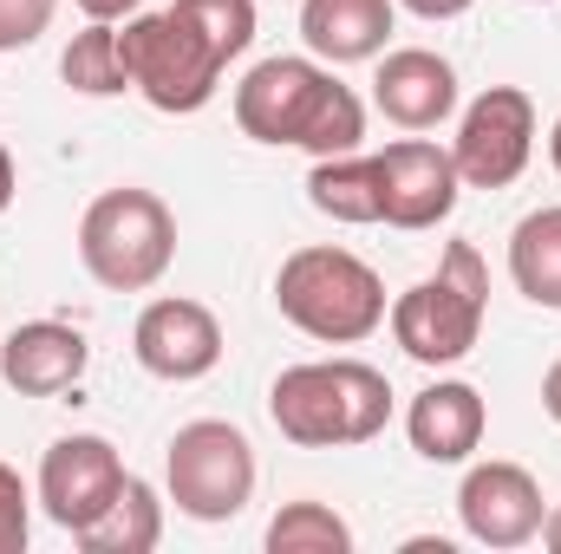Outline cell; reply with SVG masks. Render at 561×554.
Here are the masks:
<instances>
[{"mask_svg": "<svg viewBox=\"0 0 561 554\" xmlns=\"http://www.w3.org/2000/svg\"><path fill=\"white\" fill-rule=\"evenodd\" d=\"M373 105L399 131H437L457 112V66L444 53H431V46L379 53V66H373Z\"/></svg>", "mask_w": 561, "mask_h": 554, "instance_id": "13", "label": "cell"}, {"mask_svg": "<svg viewBox=\"0 0 561 554\" xmlns=\"http://www.w3.org/2000/svg\"><path fill=\"white\" fill-rule=\"evenodd\" d=\"M457 522L477 549H529L549 522L542 509V483L523 470V463H470L463 483H457Z\"/></svg>", "mask_w": 561, "mask_h": 554, "instance_id": "10", "label": "cell"}, {"mask_svg": "<svg viewBox=\"0 0 561 554\" xmlns=\"http://www.w3.org/2000/svg\"><path fill=\"white\" fill-rule=\"evenodd\" d=\"M59 79L79 99H118V92H131L125 46H118V20H85L66 39V53H59Z\"/></svg>", "mask_w": 561, "mask_h": 554, "instance_id": "20", "label": "cell"}, {"mask_svg": "<svg viewBox=\"0 0 561 554\" xmlns=\"http://www.w3.org/2000/svg\"><path fill=\"white\" fill-rule=\"evenodd\" d=\"M549 163L561 170V118H556V131H549Z\"/></svg>", "mask_w": 561, "mask_h": 554, "instance_id": "30", "label": "cell"}, {"mask_svg": "<svg viewBox=\"0 0 561 554\" xmlns=\"http://www.w3.org/2000/svg\"><path fill=\"white\" fill-rule=\"evenodd\" d=\"M33 489L20 483V470L13 463H0V554H26L33 542Z\"/></svg>", "mask_w": 561, "mask_h": 554, "instance_id": "23", "label": "cell"}, {"mask_svg": "<svg viewBox=\"0 0 561 554\" xmlns=\"http://www.w3.org/2000/svg\"><path fill=\"white\" fill-rule=\"evenodd\" d=\"M85 366H92V346L66 320H26L0 339V379L20 399H59L85 379Z\"/></svg>", "mask_w": 561, "mask_h": 554, "instance_id": "14", "label": "cell"}, {"mask_svg": "<svg viewBox=\"0 0 561 554\" xmlns=\"http://www.w3.org/2000/svg\"><path fill=\"white\" fill-rule=\"evenodd\" d=\"M529 7H549V0H529Z\"/></svg>", "mask_w": 561, "mask_h": 554, "instance_id": "31", "label": "cell"}, {"mask_svg": "<svg viewBox=\"0 0 561 554\" xmlns=\"http://www.w3.org/2000/svg\"><path fill=\"white\" fill-rule=\"evenodd\" d=\"M236 125L255 143H287L307 157H346L366 143V105L353 85L333 79L327 59H300V53H275L262 66L242 72L236 85Z\"/></svg>", "mask_w": 561, "mask_h": 554, "instance_id": "1", "label": "cell"}, {"mask_svg": "<svg viewBox=\"0 0 561 554\" xmlns=\"http://www.w3.org/2000/svg\"><path fill=\"white\" fill-rule=\"evenodd\" d=\"M118 46H125L131 92H138L150 112H163V118L203 112V105L216 99L222 72H229V66L216 59V46H209L176 7H163V13H131V20L118 26Z\"/></svg>", "mask_w": 561, "mask_h": 554, "instance_id": "6", "label": "cell"}, {"mask_svg": "<svg viewBox=\"0 0 561 554\" xmlns=\"http://www.w3.org/2000/svg\"><path fill=\"white\" fill-rule=\"evenodd\" d=\"M72 7H79L85 20H131L144 0H72Z\"/></svg>", "mask_w": 561, "mask_h": 554, "instance_id": "26", "label": "cell"}, {"mask_svg": "<svg viewBox=\"0 0 561 554\" xmlns=\"http://www.w3.org/2000/svg\"><path fill=\"white\" fill-rule=\"evenodd\" d=\"M373 163H379V209H386V229H405V235L437 229V222L457 209V196H463V176H457L450 150H437V143H424V138L386 143Z\"/></svg>", "mask_w": 561, "mask_h": 554, "instance_id": "12", "label": "cell"}, {"mask_svg": "<svg viewBox=\"0 0 561 554\" xmlns=\"http://www.w3.org/2000/svg\"><path fill=\"white\" fill-rule=\"evenodd\" d=\"M85 554H150L163 542V496L144 483V476H125L118 496L105 503V516L92 529L72 535Z\"/></svg>", "mask_w": 561, "mask_h": 554, "instance_id": "18", "label": "cell"}, {"mask_svg": "<svg viewBox=\"0 0 561 554\" xmlns=\"http://www.w3.org/2000/svg\"><path fill=\"white\" fill-rule=\"evenodd\" d=\"M405 13H419V20H457V13H470L477 0H399Z\"/></svg>", "mask_w": 561, "mask_h": 554, "instance_id": "25", "label": "cell"}, {"mask_svg": "<svg viewBox=\"0 0 561 554\" xmlns=\"http://www.w3.org/2000/svg\"><path fill=\"white\" fill-rule=\"evenodd\" d=\"M483 313H490V268H483V255L470 242H450L437 255V275L412 280L386 307V326H392V339H399L405 359H419V366H457L483 339Z\"/></svg>", "mask_w": 561, "mask_h": 554, "instance_id": "4", "label": "cell"}, {"mask_svg": "<svg viewBox=\"0 0 561 554\" xmlns=\"http://www.w3.org/2000/svg\"><path fill=\"white\" fill-rule=\"evenodd\" d=\"M536 157V99L523 85H490L463 105L450 163L463 176V189H510Z\"/></svg>", "mask_w": 561, "mask_h": 554, "instance_id": "8", "label": "cell"}, {"mask_svg": "<svg viewBox=\"0 0 561 554\" xmlns=\"http://www.w3.org/2000/svg\"><path fill=\"white\" fill-rule=\"evenodd\" d=\"M268 554H353V522L327 503H280L268 522Z\"/></svg>", "mask_w": 561, "mask_h": 554, "instance_id": "21", "label": "cell"}, {"mask_svg": "<svg viewBox=\"0 0 561 554\" xmlns=\"http://www.w3.org/2000/svg\"><path fill=\"white\" fill-rule=\"evenodd\" d=\"M275 307L294 333H307L320 346H359L386 326L392 300H386V280H379L373 262H359L353 249L313 242V249H294L280 262Z\"/></svg>", "mask_w": 561, "mask_h": 554, "instance_id": "3", "label": "cell"}, {"mask_svg": "<svg viewBox=\"0 0 561 554\" xmlns=\"http://www.w3.org/2000/svg\"><path fill=\"white\" fill-rule=\"evenodd\" d=\"M510 280L529 307L561 313V203L556 209H529L510 229Z\"/></svg>", "mask_w": 561, "mask_h": 554, "instance_id": "19", "label": "cell"}, {"mask_svg": "<svg viewBox=\"0 0 561 554\" xmlns=\"http://www.w3.org/2000/svg\"><path fill=\"white\" fill-rule=\"evenodd\" d=\"M255 443L229 417H196L163 450V496L190 522H236L255 503Z\"/></svg>", "mask_w": 561, "mask_h": 554, "instance_id": "7", "label": "cell"}, {"mask_svg": "<svg viewBox=\"0 0 561 554\" xmlns=\"http://www.w3.org/2000/svg\"><path fill=\"white\" fill-rule=\"evenodd\" d=\"M59 0H0V53H26L53 26Z\"/></svg>", "mask_w": 561, "mask_h": 554, "instance_id": "24", "label": "cell"}, {"mask_svg": "<svg viewBox=\"0 0 561 554\" xmlns=\"http://www.w3.org/2000/svg\"><path fill=\"white\" fill-rule=\"evenodd\" d=\"M13 196H20V170H13V150L0 143V216L13 209Z\"/></svg>", "mask_w": 561, "mask_h": 554, "instance_id": "27", "label": "cell"}, {"mask_svg": "<svg viewBox=\"0 0 561 554\" xmlns=\"http://www.w3.org/2000/svg\"><path fill=\"white\" fill-rule=\"evenodd\" d=\"M399 0H300V39L327 66H359L379 59L392 39Z\"/></svg>", "mask_w": 561, "mask_h": 554, "instance_id": "16", "label": "cell"}, {"mask_svg": "<svg viewBox=\"0 0 561 554\" xmlns=\"http://www.w3.org/2000/svg\"><path fill=\"white\" fill-rule=\"evenodd\" d=\"M125 476H131V470H125V457L112 450V437L72 430V437H53V443H46L33 496H39V509H46L53 529L79 535V529H92V522L105 516V503L118 496Z\"/></svg>", "mask_w": 561, "mask_h": 554, "instance_id": "9", "label": "cell"}, {"mask_svg": "<svg viewBox=\"0 0 561 554\" xmlns=\"http://www.w3.org/2000/svg\"><path fill=\"white\" fill-rule=\"evenodd\" d=\"M170 7L216 46L222 66L242 59V53L255 46V0H170Z\"/></svg>", "mask_w": 561, "mask_h": 554, "instance_id": "22", "label": "cell"}, {"mask_svg": "<svg viewBox=\"0 0 561 554\" xmlns=\"http://www.w3.org/2000/svg\"><path fill=\"white\" fill-rule=\"evenodd\" d=\"M307 203H313L320 216H333V222H353V229L386 222V209H379V163L359 157V150H346V157H313V170H307Z\"/></svg>", "mask_w": 561, "mask_h": 554, "instance_id": "17", "label": "cell"}, {"mask_svg": "<svg viewBox=\"0 0 561 554\" xmlns=\"http://www.w3.org/2000/svg\"><path fill=\"white\" fill-rule=\"evenodd\" d=\"M131 353L150 379L163 385H196L222 366V320L203 307V300H183V293H163L150 300L131 326Z\"/></svg>", "mask_w": 561, "mask_h": 554, "instance_id": "11", "label": "cell"}, {"mask_svg": "<svg viewBox=\"0 0 561 554\" xmlns=\"http://www.w3.org/2000/svg\"><path fill=\"white\" fill-rule=\"evenodd\" d=\"M268 417L300 450H346L373 443L392 424V385L366 359H307L268 385Z\"/></svg>", "mask_w": 561, "mask_h": 554, "instance_id": "2", "label": "cell"}, {"mask_svg": "<svg viewBox=\"0 0 561 554\" xmlns=\"http://www.w3.org/2000/svg\"><path fill=\"white\" fill-rule=\"evenodd\" d=\"M79 262L105 293H150L176 262V216L157 189L118 183L79 216Z\"/></svg>", "mask_w": 561, "mask_h": 554, "instance_id": "5", "label": "cell"}, {"mask_svg": "<svg viewBox=\"0 0 561 554\" xmlns=\"http://www.w3.org/2000/svg\"><path fill=\"white\" fill-rule=\"evenodd\" d=\"M542 412H549V417L561 424V359L549 366V372H542Z\"/></svg>", "mask_w": 561, "mask_h": 554, "instance_id": "28", "label": "cell"}, {"mask_svg": "<svg viewBox=\"0 0 561 554\" xmlns=\"http://www.w3.org/2000/svg\"><path fill=\"white\" fill-rule=\"evenodd\" d=\"M542 542H549V554H561V503L549 509V522H542Z\"/></svg>", "mask_w": 561, "mask_h": 554, "instance_id": "29", "label": "cell"}, {"mask_svg": "<svg viewBox=\"0 0 561 554\" xmlns=\"http://www.w3.org/2000/svg\"><path fill=\"white\" fill-rule=\"evenodd\" d=\"M490 430V405L470 379H437L405 405V437L424 463H470Z\"/></svg>", "mask_w": 561, "mask_h": 554, "instance_id": "15", "label": "cell"}]
</instances>
